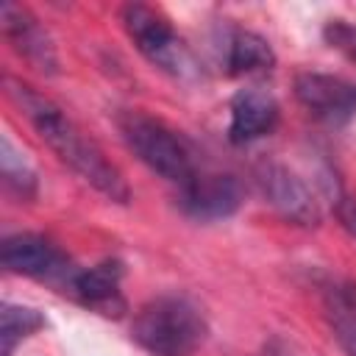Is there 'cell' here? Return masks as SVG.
I'll return each instance as SVG.
<instances>
[{
    "label": "cell",
    "mask_w": 356,
    "mask_h": 356,
    "mask_svg": "<svg viewBox=\"0 0 356 356\" xmlns=\"http://www.w3.org/2000/svg\"><path fill=\"white\" fill-rule=\"evenodd\" d=\"M6 92L22 111L28 125L36 131V136L58 156L61 164H67L78 178H83L95 192H100L111 203L131 200V186L117 170V164L106 159L103 147L56 100L11 75L6 78Z\"/></svg>",
    "instance_id": "6da1fadb"
},
{
    "label": "cell",
    "mask_w": 356,
    "mask_h": 356,
    "mask_svg": "<svg viewBox=\"0 0 356 356\" xmlns=\"http://www.w3.org/2000/svg\"><path fill=\"white\" fill-rule=\"evenodd\" d=\"M209 334L203 309L178 292L147 300L131 325L134 342L150 356H192Z\"/></svg>",
    "instance_id": "7a4b0ae2"
},
{
    "label": "cell",
    "mask_w": 356,
    "mask_h": 356,
    "mask_svg": "<svg viewBox=\"0 0 356 356\" xmlns=\"http://www.w3.org/2000/svg\"><path fill=\"white\" fill-rule=\"evenodd\" d=\"M117 128L128 145V150L159 178L175 184L178 189L186 186L203 167L195 159L192 145L170 128L164 120L145 114L139 108H128L117 117Z\"/></svg>",
    "instance_id": "3957f363"
},
{
    "label": "cell",
    "mask_w": 356,
    "mask_h": 356,
    "mask_svg": "<svg viewBox=\"0 0 356 356\" xmlns=\"http://www.w3.org/2000/svg\"><path fill=\"white\" fill-rule=\"evenodd\" d=\"M122 28L131 36L134 47L161 72L172 78H195L197 61L186 42L175 33L172 22L153 6L145 3H128L122 6Z\"/></svg>",
    "instance_id": "277c9868"
},
{
    "label": "cell",
    "mask_w": 356,
    "mask_h": 356,
    "mask_svg": "<svg viewBox=\"0 0 356 356\" xmlns=\"http://www.w3.org/2000/svg\"><path fill=\"white\" fill-rule=\"evenodd\" d=\"M253 178H256V186L264 203H270L286 222H295L303 228H312L320 222L323 217L320 203L295 170H289L281 161H261Z\"/></svg>",
    "instance_id": "5b68a950"
},
{
    "label": "cell",
    "mask_w": 356,
    "mask_h": 356,
    "mask_svg": "<svg viewBox=\"0 0 356 356\" xmlns=\"http://www.w3.org/2000/svg\"><path fill=\"white\" fill-rule=\"evenodd\" d=\"M298 103L328 125H342L356 114V83L328 72H300L295 78Z\"/></svg>",
    "instance_id": "8992f818"
},
{
    "label": "cell",
    "mask_w": 356,
    "mask_h": 356,
    "mask_svg": "<svg viewBox=\"0 0 356 356\" xmlns=\"http://www.w3.org/2000/svg\"><path fill=\"white\" fill-rule=\"evenodd\" d=\"M0 28L6 42L14 47V53L28 61L33 70L44 72V75H56L58 72V56L53 47L50 33L42 28V22L17 3H3L0 6Z\"/></svg>",
    "instance_id": "52a82bcc"
},
{
    "label": "cell",
    "mask_w": 356,
    "mask_h": 356,
    "mask_svg": "<svg viewBox=\"0 0 356 356\" xmlns=\"http://www.w3.org/2000/svg\"><path fill=\"white\" fill-rule=\"evenodd\" d=\"M0 259L6 270L28 278H47V281H67L72 267L70 259L44 236L39 234H11L0 245Z\"/></svg>",
    "instance_id": "ba28073f"
},
{
    "label": "cell",
    "mask_w": 356,
    "mask_h": 356,
    "mask_svg": "<svg viewBox=\"0 0 356 356\" xmlns=\"http://www.w3.org/2000/svg\"><path fill=\"white\" fill-rule=\"evenodd\" d=\"M178 203L195 220H225L242 206V186L234 175L200 170L178 189Z\"/></svg>",
    "instance_id": "9c48e42d"
},
{
    "label": "cell",
    "mask_w": 356,
    "mask_h": 356,
    "mask_svg": "<svg viewBox=\"0 0 356 356\" xmlns=\"http://www.w3.org/2000/svg\"><path fill=\"white\" fill-rule=\"evenodd\" d=\"M67 292L86 309L100 314H120L125 309L122 300V264L117 259H106L100 264L72 270L64 281Z\"/></svg>",
    "instance_id": "30bf717a"
},
{
    "label": "cell",
    "mask_w": 356,
    "mask_h": 356,
    "mask_svg": "<svg viewBox=\"0 0 356 356\" xmlns=\"http://www.w3.org/2000/svg\"><path fill=\"white\" fill-rule=\"evenodd\" d=\"M278 125V103L261 89H242L228 106V139L234 145H250L273 134Z\"/></svg>",
    "instance_id": "8fae6325"
},
{
    "label": "cell",
    "mask_w": 356,
    "mask_h": 356,
    "mask_svg": "<svg viewBox=\"0 0 356 356\" xmlns=\"http://www.w3.org/2000/svg\"><path fill=\"white\" fill-rule=\"evenodd\" d=\"M275 64L270 42L248 28H231L222 36V67L228 75H253L267 72Z\"/></svg>",
    "instance_id": "7c38bea8"
},
{
    "label": "cell",
    "mask_w": 356,
    "mask_h": 356,
    "mask_svg": "<svg viewBox=\"0 0 356 356\" xmlns=\"http://www.w3.org/2000/svg\"><path fill=\"white\" fill-rule=\"evenodd\" d=\"M323 309L331 337L345 356H356V284L334 281L323 289Z\"/></svg>",
    "instance_id": "4fadbf2b"
},
{
    "label": "cell",
    "mask_w": 356,
    "mask_h": 356,
    "mask_svg": "<svg viewBox=\"0 0 356 356\" xmlns=\"http://www.w3.org/2000/svg\"><path fill=\"white\" fill-rule=\"evenodd\" d=\"M0 172H3V184L8 192H14L22 200H31L36 195V172L28 164V159L14 147V142L3 134L0 136Z\"/></svg>",
    "instance_id": "5bb4252c"
},
{
    "label": "cell",
    "mask_w": 356,
    "mask_h": 356,
    "mask_svg": "<svg viewBox=\"0 0 356 356\" xmlns=\"http://www.w3.org/2000/svg\"><path fill=\"white\" fill-rule=\"evenodd\" d=\"M39 328H44V317L31 309V306H19V303H6L3 306V328H0V337H3V356H14V348L33 337Z\"/></svg>",
    "instance_id": "9a60e30c"
},
{
    "label": "cell",
    "mask_w": 356,
    "mask_h": 356,
    "mask_svg": "<svg viewBox=\"0 0 356 356\" xmlns=\"http://www.w3.org/2000/svg\"><path fill=\"white\" fill-rule=\"evenodd\" d=\"M323 36L325 42L339 50L348 61H356V22H348V19H331L325 28H323Z\"/></svg>",
    "instance_id": "2e32d148"
},
{
    "label": "cell",
    "mask_w": 356,
    "mask_h": 356,
    "mask_svg": "<svg viewBox=\"0 0 356 356\" xmlns=\"http://www.w3.org/2000/svg\"><path fill=\"white\" fill-rule=\"evenodd\" d=\"M334 211H337V220L342 222V228L356 239V197L339 192L334 197Z\"/></svg>",
    "instance_id": "e0dca14e"
}]
</instances>
